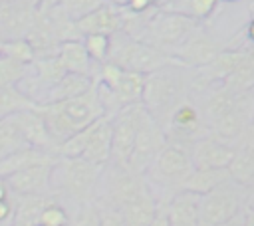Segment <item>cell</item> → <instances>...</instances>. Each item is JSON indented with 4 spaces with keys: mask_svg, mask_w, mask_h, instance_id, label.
Returning a JSON list of instances; mask_svg holds the SVG:
<instances>
[{
    "mask_svg": "<svg viewBox=\"0 0 254 226\" xmlns=\"http://www.w3.org/2000/svg\"><path fill=\"white\" fill-rule=\"evenodd\" d=\"M34 109L44 119L46 129L58 147L65 139H69L73 133H77L79 129L87 127L89 123H93L95 119L105 115V109L95 91V83L89 91H85L77 97L34 105Z\"/></svg>",
    "mask_w": 254,
    "mask_h": 226,
    "instance_id": "obj_1",
    "label": "cell"
},
{
    "mask_svg": "<svg viewBox=\"0 0 254 226\" xmlns=\"http://www.w3.org/2000/svg\"><path fill=\"white\" fill-rule=\"evenodd\" d=\"M181 65H167L163 69H157L153 73L145 75V87H143V105L151 113V117L163 127L175 113V109L189 99L187 89L189 81L181 71H177Z\"/></svg>",
    "mask_w": 254,
    "mask_h": 226,
    "instance_id": "obj_2",
    "label": "cell"
},
{
    "mask_svg": "<svg viewBox=\"0 0 254 226\" xmlns=\"http://www.w3.org/2000/svg\"><path fill=\"white\" fill-rule=\"evenodd\" d=\"M101 169L103 167H97L83 157L58 155L50 172V190H56L79 204H87L97 192Z\"/></svg>",
    "mask_w": 254,
    "mask_h": 226,
    "instance_id": "obj_3",
    "label": "cell"
},
{
    "mask_svg": "<svg viewBox=\"0 0 254 226\" xmlns=\"http://www.w3.org/2000/svg\"><path fill=\"white\" fill-rule=\"evenodd\" d=\"M97 190L103 198L101 206L109 208H121L123 204L135 200L137 196L151 190L147 178L143 172L131 169L127 163H115L109 161L99 174Z\"/></svg>",
    "mask_w": 254,
    "mask_h": 226,
    "instance_id": "obj_4",
    "label": "cell"
},
{
    "mask_svg": "<svg viewBox=\"0 0 254 226\" xmlns=\"http://www.w3.org/2000/svg\"><path fill=\"white\" fill-rule=\"evenodd\" d=\"M194 30H198L196 18L181 12H173V10H157L147 16V22L139 40L171 56Z\"/></svg>",
    "mask_w": 254,
    "mask_h": 226,
    "instance_id": "obj_5",
    "label": "cell"
},
{
    "mask_svg": "<svg viewBox=\"0 0 254 226\" xmlns=\"http://www.w3.org/2000/svg\"><path fill=\"white\" fill-rule=\"evenodd\" d=\"M107 61L119 65L121 69L127 71H137V73H153L157 69H163L167 65H179L173 56H169L167 52L143 42V40H135L129 36H121L119 42L111 40L109 46V56Z\"/></svg>",
    "mask_w": 254,
    "mask_h": 226,
    "instance_id": "obj_6",
    "label": "cell"
},
{
    "mask_svg": "<svg viewBox=\"0 0 254 226\" xmlns=\"http://www.w3.org/2000/svg\"><path fill=\"white\" fill-rule=\"evenodd\" d=\"M192 170H194V165L190 159V151H187L181 145L167 143L143 174L151 188L159 186V188H169L177 192L185 186Z\"/></svg>",
    "mask_w": 254,
    "mask_h": 226,
    "instance_id": "obj_7",
    "label": "cell"
},
{
    "mask_svg": "<svg viewBox=\"0 0 254 226\" xmlns=\"http://www.w3.org/2000/svg\"><path fill=\"white\" fill-rule=\"evenodd\" d=\"M244 208V186L234 178L200 194V226H218Z\"/></svg>",
    "mask_w": 254,
    "mask_h": 226,
    "instance_id": "obj_8",
    "label": "cell"
},
{
    "mask_svg": "<svg viewBox=\"0 0 254 226\" xmlns=\"http://www.w3.org/2000/svg\"><path fill=\"white\" fill-rule=\"evenodd\" d=\"M165 145H167V135H165L163 127L151 117V113H147L143 117V121L139 123L133 151H131L127 165L139 172H145Z\"/></svg>",
    "mask_w": 254,
    "mask_h": 226,
    "instance_id": "obj_9",
    "label": "cell"
},
{
    "mask_svg": "<svg viewBox=\"0 0 254 226\" xmlns=\"http://www.w3.org/2000/svg\"><path fill=\"white\" fill-rule=\"evenodd\" d=\"M189 151L194 169H228L236 155L234 143L224 141L210 131L198 137Z\"/></svg>",
    "mask_w": 254,
    "mask_h": 226,
    "instance_id": "obj_10",
    "label": "cell"
},
{
    "mask_svg": "<svg viewBox=\"0 0 254 226\" xmlns=\"http://www.w3.org/2000/svg\"><path fill=\"white\" fill-rule=\"evenodd\" d=\"M220 52L222 48L218 46V42H214L208 34L194 30L171 56L181 67H204Z\"/></svg>",
    "mask_w": 254,
    "mask_h": 226,
    "instance_id": "obj_11",
    "label": "cell"
},
{
    "mask_svg": "<svg viewBox=\"0 0 254 226\" xmlns=\"http://www.w3.org/2000/svg\"><path fill=\"white\" fill-rule=\"evenodd\" d=\"M121 22H123V10L109 2H103L91 12L73 20V30L83 38L89 34L115 36L121 32Z\"/></svg>",
    "mask_w": 254,
    "mask_h": 226,
    "instance_id": "obj_12",
    "label": "cell"
},
{
    "mask_svg": "<svg viewBox=\"0 0 254 226\" xmlns=\"http://www.w3.org/2000/svg\"><path fill=\"white\" fill-rule=\"evenodd\" d=\"M56 161V159H54ZM52 163H38L32 167H26L10 176H6V184L10 194L14 196H30V194H44L50 190V172H52Z\"/></svg>",
    "mask_w": 254,
    "mask_h": 226,
    "instance_id": "obj_13",
    "label": "cell"
},
{
    "mask_svg": "<svg viewBox=\"0 0 254 226\" xmlns=\"http://www.w3.org/2000/svg\"><path fill=\"white\" fill-rule=\"evenodd\" d=\"M32 0H2L0 2V36L8 40L24 38L32 24Z\"/></svg>",
    "mask_w": 254,
    "mask_h": 226,
    "instance_id": "obj_14",
    "label": "cell"
},
{
    "mask_svg": "<svg viewBox=\"0 0 254 226\" xmlns=\"http://www.w3.org/2000/svg\"><path fill=\"white\" fill-rule=\"evenodd\" d=\"M169 226H200V194L177 190L165 208Z\"/></svg>",
    "mask_w": 254,
    "mask_h": 226,
    "instance_id": "obj_15",
    "label": "cell"
},
{
    "mask_svg": "<svg viewBox=\"0 0 254 226\" xmlns=\"http://www.w3.org/2000/svg\"><path fill=\"white\" fill-rule=\"evenodd\" d=\"M81 157L97 167H105L111 159V119L103 115L91 123V131Z\"/></svg>",
    "mask_w": 254,
    "mask_h": 226,
    "instance_id": "obj_16",
    "label": "cell"
},
{
    "mask_svg": "<svg viewBox=\"0 0 254 226\" xmlns=\"http://www.w3.org/2000/svg\"><path fill=\"white\" fill-rule=\"evenodd\" d=\"M18 121H20V127H22V133H24V139H26L28 147L46 151L50 155H58V145L50 137L44 119L38 115V111L34 107L20 111L18 113Z\"/></svg>",
    "mask_w": 254,
    "mask_h": 226,
    "instance_id": "obj_17",
    "label": "cell"
},
{
    "mask_svg": "<svg viewBox=\"0 0 254 226\" xmlns=\"http://www.w3.org/2000/svg\"><path fill=\"white\" fill-rule=\"evenodd\" d=\"M56 57L60 59L62 67L65 69V73H81V75H89L95 79L93 73V59L89 57L83 42L79 40H64L58 46Z\"/></svg>",
    "mask_w": 254,
    "mask_h": 226,
    "instance_id": "obj_18",
    "label": "cell"
},
{
    "mask_svg": "<svg viewBox=\"0 0 254 226\" xmlns=\"http://www.w3.org/2000/svg\"><path fill=\"white\" fill-rule=\"evenodd\" d=\"M157 210H159V202L155 200L151 190L117 208L123 226H151L157 216Z\"/></svg>",
    "mask_w": 254,
    "mask_h": 226,
    "instance_id": "obj_19",
    "label": "cell"
},
{
    "mask_svg": "<svg viewBox=\"0 0 254 226\" xmlns=\"http://www.w3.org/2000/svg\"><path fill=\"white\" fill-rule=\"evenodd\" d=\"M95 79L89 75H81V73H65L64 77H60L48 91V97L42 103H54V101H64L69 97H77L85 91H89L93 87ZM40 103V105H42Z\"/></svg>",
    "mask_w": 254,
    "mask_h": 226,
    "instance_id": "obj_20",
    "label": "cell"
},
{
    "mask_svg": "<svg viewBox=\"0 0 254 226\" xmlns=\"http://www.w3.org/2000/svg\"><path fill=\"white\" fill-rule=\"evenodd\" d=\"M58 155H50L46 151H40V149H34V147H26V149H20L12 155H8L6 159L0 161V178H6L26 167H32V165H38V163H52Z\"/></svg>",
    "mask_w": 254,
    "mask_h": 226,
    "instance_id": "obj_21",
    "label": "cell"
},
{
    "mask_svg": "<svg viewBox=\"0 0 254 226\" xmlns=\"http://www.w3.org/2000/svg\"><path fill=\"white\" fill-rule=\"evenodd\" d=\"M52 198L44 192V194H30V196H20L18 204L14 206V214H12V226H38L40 224V216L44 206L50 202Z\"/></svg>",
    "mask_w": 254,
    "mask_h": 226,
    "instance_id": "obj_22",
    "label": "cell"
},
{
    "mask_svg": "<svg viewBox=\"0 0 254 226\" xmlns=\"http://www.w3.org/2000/svg\"><path fill=\"white\" fill-rule=\"evenodd\" d=\"M250 137L236 147V155L228 167L230 176L240 182V184H248L254 180V133H248Z\"/></svg>",
    "mask_w": 254,
    "mask_h": 226,
    "instance_id": "obj_23",
    "label": "cell"
},
{
    "mask_svg": "<svg viewBox=\"0 0 254 226\" xmlns=\"http://www.w3.org/2000/svg\"><path fill=\"white\" fill-rule=\"evenodd\" d=\"M26 147H28V143L24 139V133H22V127L18 121V113L0 119V161L20 149H26Z\"/></svg>",
    "mask_w": 254,
    "mask_h": 226,
    "instance_id": "obj_24",
    "label": "cell"
},
{
    "mask_svg": "<svg viewBox=\"0 0 254 226\" xmlns=\"http://www.w3.org/2000/svg\"><path fill=\"white\" fill-rule=\"evenodd\" d=\"M228 178H232L228 169H194L183 188L196 194H206L208 190H212Z\"/></svg>",
    "mask_w": 254,
    "mask_h": 226,
    "instance_id": "obj_25",
    "label": "cell"
},
{
    "mask_svg": "<svg viewBox=\"0 0 254 226\" xmlns=\"http://www.w3.org/2000/svg\"><path fill=\"white\" fill-rule=\"evenodd\" d=\"M36 103L24 91H20L16 85L14 87H0V119L14 115V113H20L24 109H30Z\"/></svg>",
    "mask_w": 254,
    "mask_h": 226,
    "instance_id": "obj_26",
    "label": "cell"
},
{
    "mask_svg": "<svg viewBox=\"0 0 254 226\" xmlns=\"http://www.w3.org/2000/svg\"><path fill=\"white\" fill-rule=\"evenodd\" d=\"M28 71V63H22L10 56H0V87H14L18 85Z\"/></svg>",
    "mask_w": 254,
    "mask_h": 226,
    "instance_id": "obj_27",
    "label": "cell"
},
{
    "mask_svg": "<svg viewBox=\"0 0 254 226\" xmlns=\"http://www.w3.org/2000/svg\"><path fill=\"white\" fill-rule=\"evenodd\" d=\"M218 0H173V12H181L187 16H192L196 20L208 18L214 8H216Z\"/></svg>",
    "mask_w": 254,
    "mask_h": 226,
    "instance_id": "obj_28",
    "label": "cell"
},
{
    "mask_svg": "<svg viewBox=\"0 0 254 226\" xmlns=\"http://www.w3.org/2000/svg\"><path fill=\"white\" fill-rule=\"evenodd\" d=\"M2 54L4 56H10L22 63H32L36 59V52L30 44V40L26 38H12V40H4V46H2Z\"/></svg>",
    "mask_w": 254,
    "mask_h": 226,
    "instance_id": "obj_29",
    "label": "cell"
},
{
    "mask_svg": "<svg viewBox=\"0 0 254 226\" xmlns=\"http://www.w3.org/2000/svg\"><path fill=\"white\" fill-rule=\"evenodd\" d=\"M83 46L89 54V57L97 63H105L107 56H109V46H111V36H103V34H89L83 40Z\"/></svg>",
    "mask_w": 254,
    "mask_h": 226,
    "instance_id": "obj_30",
    "label": "cell"
},
{
    "mask_svg": "<svg viewBox=\"0 0 254 226\" xmlns=\"http://www.w3.org/2000/svg\"><path fill=\"white\" fill-rule=\"evenodd\" d=\"M40 224L42 226H67L69 224V216L65 212V208L54 200H50L40 216Z\"/></svg>",
    "mask_w": 254,
    "mask_h": 226,
    "instance_id": "obj_31",
    "label": "cell"
},
{
    "mask_svg": "<svg viewBox=\"0 0 254 226\" xmlns=\"http://www.w3.org/2000/svg\"><path fill=\"white\" fill-rule=\"evenodd\" d=\"M99 4H103V0H62V6L65 10V14L73 20L81 18L83 14L91 12L93 8H97Z\"/></svg>",
    "mask_w": 254,
    "mask_h": 226,
    "instance_id": "obj_32",
    "label": "cell"
},
{
    "mask_svg": "<svg viewBox=\"0 0 254 226\" xmlns=\"http://www.w3.org/2000/svg\"><path fill=\"white\" fill-rule=\"evenodd\" d=\"M73 226H101L99 220V206L95 202H87L79 208L73 218Z\"/></svg>",
    "mask_w": 254,
    "mask_h": 226,
    "instance_id": "obj_33",
    "label": "cell"
},
{
    "mask_svg": "<svg viewBox=\"0 0 254 226\" xmlns=\"http://www.w3.org/2000/svg\"><path fill=\"white\" fill-rule=\"evenodd\" d=\"M99 220H101V226H123L119 212L109 206H99Z\"/></svg>",
    "mask_w": 254,
    "mask_h": 226,
    "instance_id": "obj_34",
    "label": "cell"
},
{
    "mask_svg": "<svg viewBox=\"0 0 254 226\" xmlns=\"http://www.w3.org/2000/svg\"><path fill=\"white\" fill-rule=\"evenodd\" d=\"M151 6H153L151 0H127V6L125 8H129V12L141 14V12H147Z\"/></svg>",
    "mask_w": 254,
    "mask_h": 226,
    "instance_id": "obj_35",
    "label": "cell"
},
{
    "mask_svg": "<svg viewBox=\"0 0 254 226\" xmlns=\"http://www.w3.org/2000/svg\"><path fill=\"white\" fill-rule=\"evenodd\" d=\"M242 186H244V208L254 210V180Z\"/></svg>",
    "mask_w": 254,
    "mask_h": 226,
    "instance_id": "obj_36",
    "label": "cell"
},
{
    "mask_svg": "<svg viewBox=\"0 0 254 226\" xmlns=\"http://www.w3.org/2000/svg\"><path fill=\"white\" fill-rule=\"evenodd\" d=\"M12 214H14V206L8 202V198H2L0 200V224L12 218Z\"/></svg>",
    "mask_w": 254,
    "mask_h": 226,
    "instance_id": "obj_37",
    "label": "cell"
},
{
    "mask_svg": "<svg viewBox=\"0 0 254 226\" xmlns=\"http://www.w3.org/2000/svg\"><path fill=\"white\" fill-rule=\"evenodd\" d=\"M151 226H169V220H167V214H165V210L159 206V210H157V216H155V220H153V224Z\"/></svg>",
    "mask_w": 254,
    "mask_h": 226,
    "instance_id": "obj_38",
    "label": "cell"
},
{
    "mask_svg": "<svg viewBox=\"0 0 254 226\" xmlns=\"http://www.w3.org/2000/svg\"><path fill=\"white\" fill-rule=\"evenodd\" d=\"M242 226H254V210L242 208Z\"/></svg>",
    "mask_w": 254,
    "mask_h": 226,
    "instance_id": "obj_39",
    "label": "cell"
},
{
    "mask_svg": "<svg viewBox=\"0 0 254 226\" xmlns=\"http://www.w3.org/2000/svg\"><path fill=\"white\" fill-rule=\"evenodd\" d=\"M218 226H242V212H240V214H236L234 218H230V220H226V222L218 224Z\"/></svg>",
    "mask_w": 254,
    "mask_h": 226,
    "instance_id": "obj_40",
    "label": "cell"
},
{
    "mask_svg": "<svg viewBox=\"0 0 254 226\" xmlns=\"http://www.w3.org/2000/svg\"><path fill=\"white\" fill-rule=\"evenodd\" d=\"M246 34H248V40H250V42L254 44V14H252V18H250V22H248Z\"/></svg>",
    "mask_w": 254,
    "mask_h": 226,
    "instance_id": "obj_41",
    "label": "cell"
},
{
    "mask_svg": "<svg viewBox=\"0 0 254 226\" xmlns=\"http://www.w3.org/2000/svg\"><path fill=\"white\" fill-rule=\"evenodd\" d=\"M109 4H113L117 8H125L127 6V0H109Z\"/></svg>",
    "mask_w": 254,
    "mask_h": 226,
    "instance_id": "obj_42",
    "label": "cell"
},
{
    "mask_svg": "<svg viewBox=\"0 0 254 226\" xmlns=\"http://www.w3.org/2000/svg\"><path fill=\"white\" fill-rule=\"evenodd\" d=\"M2 46H4V38L0 36V56H2Z\"/></svg>",
    "mask_w": 254,
    "mask_h": 226,
    "instance_id": "obj_43",
    "label": "cell"
},
{
    "mask_svg": "<svg viewBox=\"0 0 254 226\" xmlns=\"http://www.w3.org/2000/svg\"><path fill=\"white\" fill-rule=\"evenodd\" d=\"M250 133H254V117H252V125H250Z\"/></svg>",
    "mask_w": 254,
    "mask_h": 226,
    "instance_id": "obj_44",
    "label": "cell"
},
{
    "mask_svg": "<svg viewBox=\"0 0 254 226\" xmlns=\"http://www.w3.org/2000/svg\"><path fill=\"white\" fill-rule=\"evenodd\" d=\"M151 2H153V6H155V4H161L163 0H151Z\"/></svg>",
    "mask_w": 254,
    "mask_h": 226,
    "instance_id": "obj_45",
    "label": "cell"
},
{
    "mask_svg": "<svg viewBox=\"0 0 254 226\" xmlns=\"http://www.w3.org/2000/svg\"><path fill=\"white\" fill-rule=\"evenodd\" d=\"M228 2H234V0H228Z\"/></svg>",
    "mask_w": 254,
    "mask_h": 226,
    "instance_id": "obj_46",
    "label": "cell"
},
{
    "mask_svg": "<svg viewBox=\"0 0 254 226\" xmlns=\"http://www.w3.org/2000/svg\"><path fill=\"white\" fill-rule=\"evenodd\" d=\"M38 226H42V224H38Z\"/></svg>",
    "mask_w": 254,
    "mask_h": 226,
    "instance_id": "obj_47",
    "label": "cell"
}]
</instances>
